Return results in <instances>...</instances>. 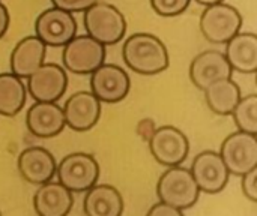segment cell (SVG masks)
<instances>
[{
  "label": "cell",
  "instance_id": "obj_1",
  "mask_svg": "<svg viewBox=\"0 0 257 216\" xmlns=\"http://www.w3.org/2000/svg\"><path fill=\"white\" fill-rule=\"evenodd\" d=\"M126 66L142 75H155L169 68V53L164 42L151 33H134L122 48Z\"/></svg>",
  "mask_w": 257,
  "mask_h": 216
},
{
  "label": "cell",
  "instance_id": "obj_2",
  "mask_svg": "<svg viewBox=\"0 0 257 216\" xmlns=\"http://www.w3.org/2000/svg\"><path fill=\"white\" fill-rule=\"evenodd\" d=\"M157 195L160 201L185 210L197 203L200 189L188 168L173 165L161 174L157 185Z\"/></svg>",
  "mask_w": 257,
  "mask_h": 216
},
{
  "label": "cell",
  "instance_id": "obj_3",
  "mask_svg": "<svg viewBox=\"0 0 257 216\" xmlns=\"http://www.w3.org/2000/svg\"><path fill=\"white\" fill-rule=\"evenodd\" d=\"M84 27L93 39L104 45H114L126 33V20L116 6L98 0L84 11Z\"/></svg>",
  "mask_w": 257,
  "mask_h": 216
},
{
  "label": "cell",
  "instance_id": "obj_4",
  "mask_svg": "<svg viewBox=\"0 0 257 216\" xmlns=\"http://www.w3.org/2000/svg\"><path fill=\"white\" fill-rule=\"evenodd\" d=\"M63 47V66L72 74H92L105 60V45L89 35H75Z\"/></svg>",
  "mask_w": 257,
  "mask_h": 216
},
{
  "label": "cell",
  "instance_id": "obj_5",
  "mask_svg": "<svg viewBox=\"0 0 257 216\" xmlns=\"http://www.w3.org/2000/svg\"><path fill=\"white\" fill-rule=\"evenodd\" d=\"M242 26V17L236 8L227 3L206 6L200 15V30L206 41L212 44H226Z\"/></svg>",
  "mask_w": 257,
  "mask_h": 216
},
{
  "label": "cell",
  "instance_id": "obj_6",
  "mask_svg": "<svg viewBox=\"0 0 257 216\" xmlns=\"http://www.w3.org/2000/svg\"><path fill=\"white\" fill-rule=\"evenodd\" d=\"M59 182L71 192H86L99 179V165L90 153H71L56 168Z\"/></svg>",
  "mask_w": 257,
  "mask_h": 216
},
{
  "label": "cell",
  "instance_id": "obj_7",
  "mask_svg": "<svg viewBox=\"0 0 257 216\" xmlns=\"http://www.w3.org/2000/svg\"><path fill=\"white\" fill-rule=\"evenodd\" d=\"M220 156L224 161L230 174L242 176L257 167L256 134L238 131L226 137L221 143Z\"/></svg>",
  "mask_w": 257,
  "mask_h": 216
},
{
  "label": "cell",
  "instance_id": "obj_8",
  "mask_svg": "<svg viewBox=\"0 0 257 216\" xmlns=\"http://www.w3.org/2000/svg\"><path fill=\"white\" fill-rule=\"evenodd\" d=\"M149 150L157 162L166 167H173L181 165L187 159L190 143L181 129L175 126H161L151 134Z\"/></svg>",
  "mask_w": 257,
  "mask_h": 216
},
{
  "label": "cell",
  "instance_id": "obj_9",
  "mask_svg": "<svg viewBox=\"0 0 257 216\" xmlns=\"http://www.w3.org/2000/svg\"><path fill=\"white\" fill-rule=\"evenodd\" d=\"M35 32L45 45L63 47L77 35V21L71 12L53 6L39 14Z\"/></svg>",
  "mask_w": 257,
  "mask_h": 216
},
{
  "label": "cell",
  "instance_id": "obj_10",
  "mask_svg": "<svg viewBox=\"0 0 257 216\" xmlns=\"http://www.w3.org/2000/svg\"><path fill=\"white\" fill-rule=\"evenodd\" d=\"M68 87V75L65 69L56 63H42L27 77V90L35 101L56 102Z\"/></svg>",
  "mask_w": 257,
  "mask_h": 216
},
{
  "label": "cell",
  "instance_id": "obj_11",
  "mask_svg": "<svg viewBox=\"0 0 257 216\" xmlns=\"http://www.w3.org/2000/svg\"><path fill=\"white\" fill-rule=\"evenodd\" d=\"M190 171L200 192H206V194L221 192L227 185L230 176L220 153L214 150H205L199 153L194 158Z\"/></svg>",
  "mask_w": 257,
  "mask_h": 216
},
{
  "label": "cell",
  "instance_id": "obj_12",
  "mask_svg": "<svg viewBox=\"0 0 257 216\" xmlns=\"http://www.w3.org/2000/svg\"><path fill=\"white\" fill-rule=\"evenodd\" d=\"M130 77L117 65L98 66L90 77V90L101 101L107 104H114L122 101L130 92Z\"/></svg>",
  "mask_w": 257,
  "mask_h": 216
},
{
  "label": "cell",
  "instance_id": "obj_13",
  "mask_svg": "<svg viewBox=\"0 0 257 216\" xmlns=\"http://www.w3.org/2000/svg\"><path fill=\"white\" fill-rule=\"evenodd\" d=\"M65 125L77 132L93 128L101 116V101L92 92H77L65 102Z\"/></svg>",
  "mask_w": 257,
  "mask_h": 216
},
{
  "label": "cell",
  "instance_id": "obj_14",
  "mask_svg": "<svg viewBox=\"0 0 257 216\" xmlns=\"http://www.w3.org/2000/svg\"><path fill=\"white\" fill-rule=\"evenodd\" d=\"M233 69L226 56L217 50H208L194 57L190 66V78L193 84L205 90L211 83L223 78H230Z\"/></svg>",
  "mask_w": 257,
  "mask_h": 216
},
{
  "label": "cell",
  "instance_id": "obj_15",
  "mask_svg": "<svg viewBox=\"0 0 257 216\" xmlns=\"http://www.w3.org/2000/svg\"><path fill=\"white\" fill-rule=\"evenodd\" d=\"M18 171L24 180L33 185H42L56 174V159L53 153L44 147H29L18 156Z\"/></svg>",
  "mask_w": 257,
  "mask_h": 216
},
{
  "label": "cell",
  "instance_id": "obj_16",
  "mask_svg": "<svg viewBox=\"0 0 257 216\" xmlns=\"http://www.w3.org/2000/svg\"><path fill=\"white\" fill-rule=\"evenodd\" d=\"M26 125L35 137H54L65 128L63 110L56 102L36 101V104H33L26 114Z\"/></svg>",
  "mask_w": 257,
  "mask_h": 216
},
{
  "label": "cell",
  "instance_id": "obj_17",
  "mask_svg": "<svg viewBox=\"0 0 257 216\" xmlns=\"http://www.w3.org/2000/svg\"><path fill=\"white\" fill-rule=\"evenodd\" d=\"M74 204L72 192L60 182H45L35 192L33 206L41 216H65Z\"/></svg>",
  "mask_w": 257,
  "mask_h": 216
},
{
  "label": "cell",
  "instance_id": "obj_18",
  "mask_svg": "<svg viewBox=\"0 0 257 216\" xmlns=\"http://www.w3.org/2000/svg\"><path fill=\"white\" fill-rule=\"evenodd\" d=\"M224 56L233 71L254 74L257 71V36L251 32H238L226 42Z\"/></svg>",
  "mask_w": 257,
  "mask_h": 216
},
{
  "label": "cell",
  "instance_id": "obj_19",
  "mask_svg": "<svg viewBox=\"0 0 257 216\" xmlns=\"http://www.w3.org/2000/svg\"><path fill=\"white\" fill-rule=\"evenodd\" d=\"M47 45L38 36H26L11 53V71L20 78H27L45 59Z\"/></svg>",
  "mask_w": 257,
  "mask_h": 216
},
{
  "label": "cell",
  "instance_id": "obj_20",
  "mask_svg": "<svg viewBox=\"0 0 257 216\" xmlns=\"http://www.w3.org/2000/svg\"><path fill=\"white\" fill-rule=\"evenodd\" d=\"M83 201L84 213L89 216H120L123 212V198L111 185H93L86 191Z\"/></svg>",
  "mask_w": 257,
  "mask_h": 216
},
{
  "label": "cell",
  "instance_id": "obj_21",
  "mask_svg": "<svg viewBox=\"0 0 257 216\" xmlns=\"http://www.w3.org/2000/svg\"><path fill=\"white\" fill-rule=\"evenodd\" d=\"M205 99L211 111L220 116H229L241 99V89L232 77L217 80L205 89Z\"/></svg>",
  "mask_w": 257,
  "mask_h": 216
},
{
  "label": "cell",
  "instance_id": "obj_22",
  "mask_svg": "<svg viewBox=\"0 0 257 216\" xmlns=\"http://www.w3.org/2000/svg\"><path fill=\"white\" fill-rule=\"evenodd\" d=\"M27 89L20 77L12 72L0 74V114L12 117L26 104Z\"/></svg>",
  "mask_w": 257,
  "mask_h": 216
},
{
  "label": "cell",
  "instance_id": "obj_23",
  "mask_svg": "<svg viewBox=\"0 0 257 216\" xmlns=\"http://www.w3.org/2000/svg\"><path fill=\"white\" fill-rule=\"evenodd\" d=\"M239 131L257 134V95L251 93L241 96L230 113Z\"/></svg>",
  "mask_w": 257,
  "mask_h": 216
},
{
  "label": "cell",
  "instance_id": "obj_24",
  "mask_svg": "<svg viewBox=\"0 0 257 216\" xmlns=\"http://www.w3.org/2000/svg\"><path fill=\"white\" fill-rule=\"evenodd\" d=\"M191 0H151L152 9L161 17H176L187 11Z\"/></svg>",
  "mask_w": 257,
  "mask_h": 216
},
{
  "label": "cell",
  "instance_id": "obj_25",
  "mask_svg": "<svg viewBox=\"0 0 257 216\" xmlns=\"http://www.w3.org/2000/svg\"><path fill=\"white\" fill-rule=\"evenodd\" d=\"M241 177H242L241 186H242V192H244V195H245L250 201L256 203L257 201V167L251 168V170H250V171H247V173H244Z\"/></svg>",
  "mask_w": 257,
  "mask_h": 216
},
{
  "label": "cell",
  "instance_id": "obj_26",
  "mask_svg": "<svg viewBox=\"0 0 257 216\" xmlns=\"http://www.w3.org/2000/svg\"><path fill=\"white\" fill-rule=\"evenodd\" d=\"M98 0H51L53 6L63 9L66 12H84L87 8L95 5Z\"/></svg>",
  "mask_w": 257,
  "mask_h": 216
},
{
  "label": "cell",
  "instance_id": "obj_27",
  "mask_svg": "<svg viewBox=\"0 0 257 216\" xmlns=\"http://www.w3.org/2000/svg\"><path fill=\"white\" fill-rule=\"evenodd\" d=\"M182 212L181 209L178 207H173L164 201H160L158 204L152 206L149 210H148V215L151 216H182Z\"/></svg>",
  "mask_w": 257,
  "mask_h": 216
},
{
  "label": "cell",
  "instance_id": "obj_28",
  "mask_svg": "<svg viewBox=\"0 0 257 216\" xmlns=\"http://www.w3.org/2000/svg\"><path fill=\"white\" fill-rule=\"evenodd\" d=\"M9 27V12L8 8L0 2V39L6 35Z\"/></svg>",
  "mask_w": 257,
  "mask_h": 216
},
{
  "label": "cell",
  "instance_id": "obj_29",
  "mask_svg": "<svg viewBox=\"0 0 257 216\" xmlns=\"http://www.w3.org/2000/svg\"><path fill=\"white\" fill-rule=\"evenodd\" d=\"M197 3L203 5V6H209V5H215V3H221L223 0H196Z\"/></svg>",
  "mask_w": 257,
  "mask_h": 216
},
{
  "label": "cell",
  "instance_id": "obj_30",
  "mask_svg": "<svg viewBox=\"0 0 257 216\" xmlns=\"http://www.w3.org/2000/svg\"><path fill=\"white\" fill-rule=\"evenodd\" d=\"M0 215H2V212H0Z\"/></svg>",
  "mask_w": 257,
  "mask_h": 216
}]
</instances>
